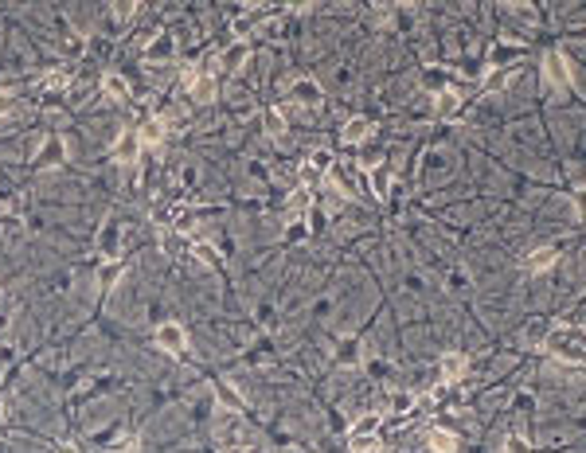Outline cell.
<instances>
[{
    "instance_id": "obj_30",
    "label": "cell",
    "mask_w": 586,
    "mask_h": 453,
    "mask_svg": "<svg viewBox=\"0 0 586 453\" xmlns=\"http://www.w3.org/2000/svg\"><path fill=\"white\" fill-rule=\"evenodd\" d=\"M352 453H368V449H379V434H352L348 437Z\"/></svg>"
},
{
    "instance_id": "obj_31",
    "label": "cell",
    "mask_w": 586,
    "mask_h": 453,
    "mask_svg": "<svg viewBox=\"0 0 586 453\" xmlns=\"http://www.w3.org/2000/svg\"><path fill=\"white\" fill-rule=\"evenodd\" d=\"M504 453H532V442L524 434H508L504 437Z\"/></svg>"
},
{
    "instance_id": "obj_17",
    "label": "cell",
    "mask_w": 586,
    "mask_h": 453,
    "mask_svg": "<svg viewBox=\"0 0 586 453\" xmlns=\"http://www.w3.org/2000/svg\"><path fill=\"white\" fill-rule=\"evenodd\" d=\"M188 250H192V258L203 262L208 270H219V266H223V254H219L215 246L208 243V238H192V246H188Z\"/></svg>"
},
{
    "instance_id": "obj_35",
    "label": "cell",
    "mask_w": 586,
    "mask_h": 453,
    "mask_svg": "<svg viewBox=\"0 0 586 453\" xmlns=\"http://www.w3.org/2000/svg\"><path fill=\"white\" fill-rule=\"evenodd\" d=\"M117 274H121V262H106V270H102V289H109L117 282Z\"/></svg>"
},
{
    "instance_id": "obj_27",
    "label": "cell",
    "mask_w": 586,
    "mask_h": 453,
    "mask_svg": "<svg viewBox=\"0 0 586 453\" xmlns=\"http://www.w3.org/2000/svg\"><path fill=\"white\" fill-rule=\"evenodd\" d=\"M376 164H383V149H379V145H371V141H364V149H360V172H371Z\"/></svg>"
},
{
    "instance_id": "obj_24",
    "label": "cell",
    "mask_w": 586,
    "mask_h": 453,
    "mask_svg": "<svg viewBox=\"0 0 586 453\" xmlns=\"http://www.w3.org/2000/svg\"><path fill=\"white\" fill-rule=\"evenodd\" d=\"M215 403L219 406H227V411H243V394H239V391H234V387L231 383H215Z\"/></svg>"
},
{
    "instance_id": "obj_2",
    "label": "cell",
    "mask_w": 586,
    "mask_h": 453,
    "mask_svg": "<svg viewBox=\"0 0 586 453\" xmlns=\"http://www.w3.org/2000/svg\"><path fill=\"white\" fill-rule=\"evenodd\" d=\"M157 348L160 352H172V356H184L188 352V328L180 325V320H165V325L157 328Z\"/></svg>"
},
{
    "instance_id": "obj_37",
    "label": "cell",
    "mask_w": 586,
    "mask_h": 453,
    "mask_svg": "<svg viewBox=\"0 0 586 453\" xmlns=\"http://www.w3.org/2000/svg\"><path fill=\"white\" fill-rule=\"evenodd\" d=\"M12 102H16V94H12V86H4V90H0V114H8Z\"/></svg>"
},
{
    "instance_id": "obj_19",
    "label": "cell",
    "mask_w": 586,
    "mask_h": 453,
    "mask_svg": "<svg viewBox=\"0 0 586 453\" xmlns=\"http://www.w3.org/2000/svg\"><path fill=\"white\" fill-rule=\"evenodd\" d=\"M414 403H419V391H391V394H387V406H391L395 418L414 414Z\"/></svg>"
},
{
    "instance_id": "obj_20",
    "label": "cell",
    "mask_w": 586,
    "mask_h": 453,
    "mask_svg": "<svg viewBox=\"0 0 586 453\" xmlns=\"http://www.w3.org/2000/svg\"><path fill=\"white\" fill-rule=\"evenodd\" d=\"M176 55V40L172 35H157V40L149 43V51H145V59L149 63H168Z\"/></svg>"
},
{
    "instance_id": "obj_14",
    "label": "cell",
    "mask_w": 586,
    "mask_h": 453,
    "mask_svg": "<svg viewBox=\"0 0 586 453\" xmlns=\"http://www.w3.org/2000/svg\"><path fill=\"white\" fill-rule=\"evenodd\" d=\"M141 149H145V145L137 141V133H121L114 141V160H117V164H133V160L141 157Z\"/></svg>"
},
{
    "instance_id": "obj_16",
    "label": "cell",
    "mask_w": 586,
    "mask_h": 453,
    "mask_svg": "<svg viewBox=\"0 0 586 453\" xmlns=\"http://www.w3.org/2000/svg\"><path fill=\"white\" fill-rule=\"evenodd\" d=\"M360 360H364L360 340H356V336H344L340 344H336V363H340V368H356Z\"/></svg>"
},
{
    "instance_id": "obj_23",
    "label": "cell",
    "mask_w": 586,
    "mask_h": 453,
    "mask_svg": "<svg viewBox=\"0 0 586 453\" xmlns=\"http://www.w3.org/2000/svg\"><path fill=\"white\" fill-rule=\"evenodd\" d=\"M160 250H165L168 258H180V254H188V243L180 238V231L168 226V231H160Z\"/></svg>"
},
{
    "instance_id": "obj_12",
    "label": "cell",
    "mask_w": 586,
    "mask_h": 453,
    "mask_svg": "<svg viewBox=\"0 0 586 453\" xmlns=\"http://www.w3.org/2000/svg\"><path fill=\"white\" fill-rule=\"evenodd\" d=\"M465 368H469V360L461 352H446L442 360H438V379H442V383H453V379L465 375Z\"/></svg>"
},
{
    "instance_id": "obj_5",
    "label": "cell",
    "mask_w": 586,
    "mask_h": 453,
    "mask_svg": "<svg viewBox=\"0 0 586 453\" xmlns=\"http://www.w3.org/2000/svg\"><path fill=\"white\" fill-rule=\"evenodd\" d=\"M63 160H67V145L59 141V137H47L43 149L32 157V168L35 172H43V168H55V164H63Z\"/></svg>"
},
{
    "instance_id": "obj_26",
    "label": "cell",
    "mask_w": 586,
    "mask_h": 453,
    "mask_svg": "<svg viewBox=\"0 0 586 453\" xmlns=\"http://www.w3.org/2000/svg\"><path fill=\"white\" fill-rule=\"evenodd\" d=\"M446 71L442 67H426L422 71V90H430V94H438V90H446Z\"/></svg>"
},
{
    "instance_id": "obj_11",
    "label": "cell",
    "mask_w": 586,
    "mask_h": 453,
    "mask_svg": "<svg viewBox=\"0 0 586 453\" xmlns=\"http://www.w3.org/2000/svg\"><path fill=\"white\" fill-rule=\"evenodd\" d=\"M289 207H285V219H301V215H309L313 211V188H305V184H297L289 192Z\"/></svg>"
},
{
    "instance_id": "obj_7",
    "label": "cell",
    "mask_w": 586,
    "mask_h": 453,
    "mask_svg": "<svg viewBox=\"0 0 586 453\" xmlns=\"http://www.w3.org/2000/svg\"><path fill=\"white\" fill-rule=\"evenodd\" d=\"M371 129H376V126H371V118H364V114H356V118H348V121H344V129H340V141H344V145H364V141H368V137H371Z\"/></svg>"
},
{
    "instance_id": "obj_22",
    "label": "cell",
    "mask_w": 586,
    "mask_h": 453,
    "mask_svg": "<svg viewBox=\"0 0 586 453\" xmlns=\"http://www.w3.org/2000/svg\"><path fill=\"white\" fill-rule=\"evenodd\" d=\"M102 90H106L109 102H129V83L121 75H106L102 78Z\"/></svg>"
},
{
    "instance_id": "obj_4",
    "label": "cell",
    "mask_w": 586,
    "mask_h": 453,
    "mask_svg": "<svg viewBox=\"0 0 586 453\" xmlns=\"http://www.w3.org/2000/svg\"><path fill=\"white\" fill-rule=\"evenodd\" d=\"M544 78L551 86H570V67H567V59H563V51H544Z\"/></svg>"
},
{
    "instance_id": "obj_32",
    "label": "cell",
    "mask_w": 586,
    "mask_h": 453,
    "mask_svg": "<svg viewBox=\"0 0 586 453\" xmlns=\"http://www.w3.org/2000/svg\"><path fill=\"white\" fill-rule=\"evenodd\" d=\"M524 340H527V344H532V348H539V344H544V340H547V325H544V320H536V325H527Z\"/></svg>"
},
{
    "instance_id": "obj_40",
    "label": "cell",
    "mask_w": 586,
    "mask_h": 453,
    "mask_svg": "<svg viewBox=\"0 0 586 453\" xmlns=\"http://www.w3.org/2000/svg\"><path fill=\"white\" fill-rule=\"evenodd\" d=\"M219 453H246V449H239V445H231V449H219Z\"/></svg>"
},
{
    "instance_id": "obj_10",
    "label": "cell",
    "mask_w": 586,
    "mask_h": 453,
    "mask_svg": "<svg viewBox=\"0 0 586 453\" xmlns=\"http://www.w3.org/2000/svg\"><path fill=\"white\" fill-rule=\"evenodd\" d=\"M246 59H251V43H246V40H239V43H231V47L223 51L219 67H223L227 75H234V71H243V67H246Z\"/></svg>"
},
{
    "instance_id": "obj_1",
    "label": "cell",
    "mask_w": 586,
    "mask_h": 453,
    "mask_svg": "<svg viewBox=\"0 0 586 453\" xmlns=\"http://www.w3.org/2000/svg\"><path fill=\"white\" fill-rule=\"evenodd\" d=\"M547 344V352L551 356H559V360H567V363H582V332L578 328H567V332H551L544 340Z\"/></svg>"
},
{
    "instance_id": "obj_33",
    "label": "cell",
    "mask_w": 586,
    "mask_h": 453,
    "mask_svg": "<svg viewBox=\"0 0 586 453\" xmlns=\"http://www.w3.org/2000/svg\"><path fill=\"white\" fill-rule=\"evenodd\" d=\"M102 254H109V258L117 254V226L114 223H106V231H102Z\"/></svg>"
},
{
    "instance_id": "obj_42",
    "label": "cell",
    "mask_w": 586,
    "mask_h": 453,
    "mask_svg": "<svg viewBox=\"0 0 586 453\" xmlns=\"http://www.w3.org/2000/svg\"><path fill=\"white\" fill-rule=\"evenodd\" d=\"M0 406H4V394H0Z\"/></svg>"
},
{
    "instance_id": "obj_8",
    "label": "cell",
    "mask_w": 586,
    "mask_h": 453,
    "mask_svg": "<svg viewBox=\"0 0 586 453\" xmlns=\"http://www.w3.org/2000/svg\"><path fill=\"white\" fill-rule=\"evenodd\" d=\"M555 258H559V246H536V250H527L524 270L527 274H544V270L555 266Z\"/></svg>"
},
{
    "instance_id": "obj_13",
    "label": "cell",
    "mask_w": 586,
    "mask_h": 453,
    "mask_svg": "<svg viewBox=\"0 0 586 453\" xmlns=\"http://www.w3.org/2000/svg\"><path fill=\"white\" fill-rule=\"evenodd\" d=\"M133 133H137V141H141V145H160L168 137V121L165 118H145Z\"/></svg>"
},
{
    "instance_id": "obj_29",
    "label": "cell",
    "mask_w": 586,
    "mask_h": 453,
    "mask_svg": "<svg viewBox=\"0 0 586 453\" xmlns=\"http://www.w3.org/2000/svg\"><path fill=\"white\" fill-rule=\"evenodd\" d=\"M71 78H75V67H59V71H51V75H47V90H67Z\"/></svg>"
},
{
    "instance_id": "obj_38",
    "label": "cell",
    "mask_w": 586,
    "mask_h": 453,
    "mask_svg": "<svg viewBox=\"0 0 586 453\" xmlns=\"http://www.w3.org/2000/svg\"><path fill=\"white\" fill-rule=\"evenodd\" d=\"M234 35H239V40H243V35H251V24H246V20H234Z\"/></svg>"
},
{
    "instance_id": "obj_34",
    "label": "cell",
    "mask_w": 586,
    "mask_h": 453,
    "mask_svg": "<svg viewBox=\"0 0 586 453\" xmlns=\"http://www.w3.org/2000/svg\"><path fill=\"white\" fill-rule=\"evenodd\" d=\"M137 8H141V4H133V0H117V4H114V16H117V20H133Z\"/></svg>"
},
{
    "instance_id": "obj_25",
    "label": "cell",
    "mask_w": 586,
    "mask_h": 453,
    "mask_svg": "<svg viewBox=\"0 0 586 453\" xmlns=\"http://www.w3.org/2000/svg\"><path fill=\"white\" fill-rule=\"evenodd\" d=\"M309 168L317 172V176H328L336 168V157H333V149H313L309 152Z\"/></svg>"
},
{
    "instance_id": "obj_28",
    "label": "cell",
    "mask_w": 586,
    "mask_h": 453,
    "mask_svg": "<svg viewBox=\"0 0 586 453\" xmlns=\"http://www.w3.org/2000/svg\"><path fill=\"white\" fill-rule=\"evenodd\" d=\"M379 426H383V422H379V414H360V418L352 422V434H379Z\"/></svg>"
},
{
    "instance_id": "obj_18",
    "label": "cell",
    "mask_w": 586,
    "mask_h": 453,
    "mask_svg": "<svg viewBox=\"0 0 586 453\" xmlns=\"http://www.w3.org/2000/svg\"><path fill=\"white\" fill-rule=\"evenodd\" d=\"M285 129H289V121H285V114H282V109H262V133H266L270 141L285 137Z\"/></svg>"
},
{
    "instance_id": "obj_21",
    "label": "cell",
    "mask_w": 586,
    "mask_h": 453,
    "mask_svg": "<svg viewBox=\"0 0 586 453\" xmlns=\"http://www.w3.org/2000/svg\"><path fill=\"white\" fill-rule=\"evenodd\" d=\"M426 445L430 453H458V434H450V430H430L426 434Z\"/></svg>"
},
{
    "instance_id": "obj_6",
    "label": "cell",
    "mask_w": 586,
    "mask_h": 453,
    "mask_svg": "<svg viewBox=\"0 0 586 453\" xmlns=\"http://www.w3.org/2000/svg\"><path fill=\"white\" fill-rule=\"evenodd\" d=\"M434 114L442 121H458L461 118V94L453 90V86H446V90L434 94Z\"/></svg>"
},
{
    "instance_id": "obj_9",
    "label": "cell",
    "mask_w": 586,
    "mask_h": 453,
    "mask_svg": "<svg viewBox=\"0 0 586 453\" xmlns=\"http://www.w3.org/2000/svg\"><path fill=\"white\" fill-rule=\"evenodd\" d=\"M188 98H192L196 106H211V102L219 98V78L215 75H200L192 83V90H188Z\"/></svg>"
},
{
    "instance_id": "obj_39",
    "label": "cell",
    "mask_w": 586,
    "mask_h": 453,
    "mask_svg": "<svg viewBox=\"0 0 586 453\" xmlns=\"http://www.w3.org/2000/svg\"><path fill=\"white\" fill-rule=\"evenodd\" d=\"M55 453H78V449H75V445H67V442H63V445H55Z\"/></svg>"
},
{
    "instance_id": "obj_36",
    "label": "cell",
    "mask_w": 586,
    "mask_h": 453,
    "mask_svg": "<svg viewBox=\"0 0 586 453\" xmlns=\"http://www.w3.org/2000/svg\"><path fill=\"white\" fill-rule=\"evenodd\" d=\"M504 83H508V75H504V71H489V78H485V90H501Z\"/></svg>"
},
{
    "instance_id": "obj_43",
    "label": "cell",
    "mask_w": 586,
    "mask_h": 453,
    "mask_svg": "<svg viewBox=\"0 0 586 453\" xmlns=\"http://www.w3.org/2000/svg\"><path fill=\"white\" fill-rule=\"evenodd\" d=\"M0 297H4V294H0Z\"/></svg>"
},
{
    "instance_id": "obj_41",
    "label": "cell",
    "mask_w": 586,
    "mask_h": 453,
    "mask_svg": "<svg viewBox=\"0 0 586 453\" xmlns=\"http://www.w3.org/2000/svg\"><path fill=\"white\" fill-rule=\"evenodd\" d=\"M285 453H301V449H285Z\"/></svg>"
},
{
    "instance_id": "obj_3",
    "label": "cell",
    "mask_w": 586,
    "mask_h": 453,
    "mask_svg": "<svg viewBox=\"0 0 586 453\" xmlns=\"http://www.w3.org/2000/svg\"><path fill=\"white\" fill-rule=\"evenodd\" d=\"M289 102L293 106H305V109H317V106H325V86L317 78H293Z\"/></svg>"
},
{
    "instance_id": "obj_15",
    "label": "cell",
    "mask_w": 586,
    "mask_h": 453,
    "mask_svg": "<svg viewBox=\"0 0 586 453\" xmlns=\"http://www.w3.org/2000/svg\"><path fill=\"white\" fill-rule=\"evenodd\" d=\"M368 188H371V195L383 203L387 195H391V168H387V164H376V168H371V172H368Z\"/></svg>"
}]
</instances>
